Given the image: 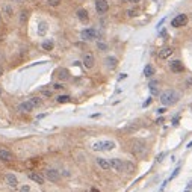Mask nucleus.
Segmentation results:
<instances>
[{
    "mask_svg": "<svg viewBox=\"0 0 192 192\" xmlns=\"http://www.w3.org/2000/svg\"><path fill=\"white\" fill-rule=\"evenodd\" d=\"M178 102V94L173 89H166L160 94V103L163 106H173Z\"/></svg>",
    "mask_w": 192,
    "mask_h": 192,
    "instance_id": "obj_1",
    "label": "nucleus"
},
{
    "mask_svg": "<svg viewBox=\"0 0 192 192\" xmlns=\"http://www.w3.org/2000/svg\"><path fill=\"white\" fill-rule=\"evenodd\" d=\"M132 153L136 157H144L147 153V145L142 141H133L132 142Z\"/></svg>",
    "mask_w": 192,
    "mask_h": 192,
    "instance_id": "obj_2",
    "label": "nucleus"
},
{
    "mask_svg": "<svg viewBox=\"0 0 192 192\" xmlns=\"http://www.w3.org/2000/svg\"><path fill=\"white\" fill-rule=\"evenodd\" d=\"M115 148V142L114 141H98L92 145L94 151H110Z\"/></svg>",
    "mask_w": 192,
    "mask_h": 192,
    "instance_id": "obj_3",
    "label": "nucleus"
},
{
    "mask_svg": "<svg viewBox=\"0 0 192 192\" xmlns=\"http://www.w3.org/2000/svg\"><path fill=\"white\" fill-rule=\"evenodd\" d=\"M80 38L83 41H94L97 38V30L94 27H88V29H83L82 34H80Z\"/></svg>",
    "mask_w": 192,
    "mask_h": 192,
    "instance_id": "obj_4",
    "label": "nucleus"
},
{
    "mask_svg": "<svg viewBox=\"0 0 192 192\" xmlns=\"http://www.w3.org/2000/svg\"><path fill=\"white\" fill-rule=\"evenodd\" d=\"M188 24V15L186 14H178L177 17L173 18V21H171V26L173 27H183V26H186Z\"/></svg>",
    "mask_w": 192,
    "mask_h": 192,
    "instance_id": "obj_5",
    "label": "nucleus"
},
{
    "mask_svg": "<svg viewBox=\"0 0 192 192\" xmlns=\"http://www.w3.org/2000/svg\"><path fill=\"white\" fill-rule=\"evenodd\" d=\"M95 11H97L100 15L106 14V12L109 11V3H107L106 0H95Z\"/></svg>",
    "mask_w": 192,
    "mask_h": 192,
    "instance_id": "obj_6",
    "label": "nucleus"
},
{
    "mask_svg": "<svg viewBox=\"0 0 192 192\" xmlns=\"http://www.w3.org/2000/svg\"><path fill=\"white\" fill-rule=\"evenodd\" d=\"M82 62H83V65H85V68H92L94 65H95V58H94V54L92 53H85L83 54V58H82Z\"/></svg>",
    "mask_w": 192,
    "mask_h": 192,
    "instance_id": "obj_7",
    "label": "nucleus"
},
{
    "mask_svg": "<svg viewBox=\"0 0 192 192\" xmlns=\"http://www.w3.org/2000/svg\"><path fill=\"white\" fill-rule=\"evenodd\" d=\"M174 53V49L173 47H170V46H165V47H162L159 53H157V56H159V59H162V61H165V59H168L171 54Z\"/></svg>",
    "mask_w": 192,
    "mask_h": 192,
    "instance_id": "obj_8",
    "label": "nucleus"
},
{
    "mask_svg": "<svg viewBox=\"0 0 192 192\" xmlns=\"http://www.w3.org/2000/svg\"><path fill=\"white\" fill-rule=\"evenodd\" d=\"M46 177H47L50 182H53V183H56V182L61 180V174H59V171H58V170H53V168L46 170Z\"/></svg>",
    "mask_w": 192,
    "mask_h": 192,
    "instance_id": "obj_9",
    "label": "nucleus"
},
{
    "mask_svg": "<svg viewBox=\"0 0 192 192\" xmlns=\"http://www.w3.org/2000/svg\"><path fill=\"white\" fill-rule=\"evenodd\" d=\"M109 162H110V168H112L114 171H118V173L124 171V162H122L121 159L114 157V159H110Z\"/></svg>",
    "mask_w": 192,
    "mask_h": 192,
    "instance_id": "obj_10",
    "label": "nucleus"
},
{
    "mask_svg": "<svg viewBox=\"0 0 192 192\" xmlns=\"http://www.w3.org/2000/svg\"><path fill=\"white\" fill-rule=\"evenodd\" d=\"M170 70L173 71V73H183L185 71V65L182 64V61H173V62H170Z\"/></svg>",
    "mask_w": 192,
    "mask_h": 192,
    "instance_id": "obj_11",
    "label": "nucleus"
},
{
    "mask_svg": "<svg viewBox=\"0 0 192 192\" xmlns=\"http://www.w3.org/2000/svg\"><path fill=\"white\" fill-rule=\"evenodd\" d=\"M12 159H14V156H12V153H11L8 148L0 147V160H2V162H11Z\"/></svg>",
    "mask_w": 192,
    "mask_h": 192,
    "instance_id": "obj_12",
    "label": "nucleus"
},
{
    "mask_svg": "<svg viewBox=\"0 0 192 192\" xmlns=\"http://www.w3.org/2000/svg\"><path fill=\"white\" fill-rule=\"evenodd\" d=\"M18 112H23V114H29V112H32L34 110V106L30 102H23V103H20L18 105Z\"/></svg>",
    "mask_w": 192,
    "mask_h": 192,
    "instance_id": "obj_13",
    "label": "nucleus"
},
{
    "mask_svg": "<svg viewBox=\"0 0 192 192\" xmlns=\"http://www.w3.org/2000/svg\"><path fill=\"white\" fill-rule=\"evenodd\" d=\"M27 177L32 180V182H35L38 185H42L44 183V175H41L39 173H36V171H32V173H29Z\"/></svg>",
    "mask_w": 192,
    "mask_h": 192,
    "instance_id": "obj_14",
    "label": "nucleus"
},
{
    "mask_svg": "<svg viewBox=\"0 0 192 192\" xmlns=\"http://www.w3.org/2000/svg\"><path fill=\"white\" fill-rule=\"evenodd\" d=\"M105 64H106V67L109 68V70H114L117 65H118V59L115 58V56H107L105 59Z\"/></svg>",
    "mask_w": 192,
    "mask_h": 192,
    "instance_id": "obj_15",
    "label": "nucleus"
},
{
    "mask_svg": "<svg viewBox=\"0 0 192 192\" xmlns=\"http://www.w3.org/2000/svg\"><path fill=\"white\" fill-rule=\"evenodd\" d=\"M95 160H97V165H98V166H100L103 171L110 170V162H109L107 159H103V157H97Z\"/></svg>",
    "mask_w": 192,
    "mask_h": 192,
    "instance_id": "obj_16",
    "label": "nucleus"
},
{
    "mask_svg": "<svg viewBox=\"0 0 192 192\" xmlns=\"http://www.w3.org/2000/svg\"><path fill=\"white\" fill-rule=\"evenodd\" d=\"M76 15H77V18L82 21V23H86L88 20H89V14H88L86 9H77V12H76Z\"/></svg>",
    "mask_w": 192,
    "mask_h": 192,
    "instance_id": "obj_17",
    "label": "nucleus"
},
{
    "mask_svg": "<svg viewBox=\"0 0 192 192\" xmlns=\"http://www.w3.org/2000/svg\"><path fill=\"white\" fill-rule=\"evenodd\" d=\"M5 180H6V183H8L11 188H17L18 186V178L14 174H6Z\"/></svg>",
    "mask_w": 192,
    "mask_h": 192,
    "instance_id": "obj_18",
    "label": "nucleus"
},
{
    "mask_svg": "<svg viewBox=\"0 0 192 192\" xmlns=\"http://www.w3.org/2000/svg\"><path fill=\"white\" fill-rule=\"evenodd\" d=\"M58 79L59 80H68L70 79V71L67 68H59L58 70Z\"/></svg>",
    "mask_w": 192,
    "mask_h": 192,
    "instance_id": "obj_19",
    "label": "nucleus"
},
{
    "mask_svg": "<svg viewBox=\"0 0 192 192\" xmlns=\"http://www.w3.org/2000/svg\"><path fill=\"white\" fill-rule=\"evenodd\" d=\"M2 12H3V15L6 18H11L12 14H14V11H12V8H11L9 5H3V6H2Z\"/></svg>",
    "mask_w": 192,
    "mask_h": 192,
    "instance_id": "obj_20",
    "label": "nucleus"
},
{
    "mask_svg": "<svg viewBox=\"0 0 192 192\" xmlns=\"http://www.w3.org/2000/svg\"><path fill=\"white\" fill-rule=\"evenodd\" d=\"M47 29H49V26H47V23L46 21H39V24H38V34L42 36L47 34Z\"/></svg>",
    "mask_w": 192,
    "mask_h": 192,
    "instance_id": "obj_21",
    "label": "nucleus"
},
{
    "mask_svg": "<svg viewBox=\"0 0 192 192\" xmlns=\"http://www.w3.org/2000/svg\"><path fill=\"white\" fill-rule=\"evenodd\" d=\"M53 46H54V44H53L52 39H46V41L41 44V47H42L46 52H50V50H53Z\"/></svg>",
    "mask_w": 192,
    "mask_h": 192,
    "instance_id": "obj_22",
    "label": "nucleus"
},
{
    "mask_svg": "<svg viewBox=\"0 0 192 192\" xmlns=\"http://www.w3.org/2000/svg\"><path fill=\"white\" fill-rule=\"evenodd\" d=\"M153 74H154L153 65H145V68H144V76H145V77H151Z\"/></svg>",
    "mask_w": 192,
    "mask_h": 192,
    "instance_id": "obj_23",
    "label": "nucleus"
},
{
    "mask_svg": "<svg viewBox=\"0 0 192 192\" xmlns=\"http://www.w3.org/2000/svg\"><path fill=\"white\" fill-rule=\"evenodd\" d=\"M34 107H39V106L42 105V98L41 97H30V100H29Z\"/></svg>",
    "mask_w": 192,
    "mask_h": 192,
    "instance_id": "obj_24",
    "label": "nucleus"
},
{
    "mask_svg": "<svg viewBox=\"0 0 192 192\" xmlns=\"http://www.w3.org/2000/svg\"><path fill=\"white\" fill-rule=\"evenodd\" d=\"M27 18H29V12H27V11H21V12H20V23H21V24H26Z\"/></svg>",
    "mask_w": 192,
    "mask_h": 192,
    "instance_id": "obj_25",
    "label": "nucleus"
},
{
    "mask_svg": "<svg viewBox=\"0 0 192 192\" xmlns=\"http://www.w3.org/2000/svg\"><path fill=\"white\" fill-rule=\"evenodd\" d=\"M124 171H127V173H133V171H135V165L130 163V162H124Z\"/></svg>",
    "mask_w": 192,
    "mask_h": 192,
    "instance_id": "obj_26",
    "label": "nucleus"
},
{
    "mask_svg": "<svg viewBox=\"0 0 192 192\" xmlns=\"http://www.w3.org/2000/svg\"><path fill=\"white\" fill-rule=\"evenodd\" d=\"M71 100L70 95H59L58 97V103H68Z\"/></svg>",
    "mask_w": 192,
    "mask_h": 192,
    "instance_id": "obj_27",
    "label": "nucleus"
},
{
    "mask_svg": "<svg viewBox=\"0 0 192 192\" xmlns=\"http://www.w3.org/2000/svg\"><path fill=\"white\" fill-rule=\"evenodd\" d=\"M46 2H47V5H50V6H59L62 0H46Z\"/></svg>",
    "mask_w": 192,
    "mask_h": 192,
    "instance_id": "obj_28",
    "label": "nucleus"
},
{
    "mask_svg": "<svg viewBox=\"0 0 192 192\" xmlns=\"http://www.w3.org/2000/svg\"><path fill=\"white\" fill-rule=\"evenodd\" d=\"M97 47H98V50H102V52H105L106 49H107V46H106L105 42H102V41L97 42Z\"/></svg>",
    "mask_w": 192,
    "mask_h": 192,
    "instance_id": "obj_29",
    "label": "nucleus"
},
{
    "mask_svg": "<svg viewBox=\"0 0 192 192\" xmlns=\"http://www.w3.org/2000/svg\"><path fill=\"white\" fill-rule=\"evenodd\" d=\"M127 15H129V17H135V15H138V11H135V9H129V11H127Z\"/></svg>",
    "mask_w": 192,
    "mask_h": 192,
    "instance_id": "obj_30",
    "label": "nucleus"
},
{
    "mask_svg": "<svg viewBox=\"0 0 192 192\" xmlns=\"http://www.w3.org/2000/svg\"><path fill=\"white\" fill-rule=\"evenodd\" d=\"M41 94H42L44 97H52V91H49V89H42Z\"/></svg>",
    "mask_w": 192,
    "mask_h": 192,
    "instance_id": "obj_31",
    "label": "nucleus"
},
{
    "mask_svg": "<svg viewBox=\"0 0 192 192\" xmlns=\"http://www.w3.org/2000/svg\"><path fill=\"white\" fill-rule=\"evenodd\" d=\"M20 192H30V188H29L27 185H23V186L20 188Z\"/></svg>",
    "mask_w": 192,
    "mask_h": 192,
    "instance_id": "obj_32",
    "label": "nucleus"
},
{
    "mask_svg": "<svg viewBox=\"0 0 192 192\" xmlns=\"http://www.w3.org/2000/svg\"><path fill=\"white\" fill-rule=\"evenodd\" d=\"M62 85H61V83H54V85H53V89H62Z\"/></svg>",
    "mask_w": 192,
    "mask_h": 192,
    "instance_id": "obj_33",
    "label": "nucleus"
},
{
    "mask_svg": "<svg viewBox=\"0 0 192 192\" xmlns=\"http://www.w3.org/2000/svg\"><path fill=\"white\" fill-rule=\"evenodd\" d=\"M186 86L192 88V79H188V80H186Z\"/></svg>",
    "mask_w": 192,
    "mask_h": 192,
    "instance_id": "obj_34",
    "label": "nucleus"
},
{
    "mask_svg": "<svg viewBox=\"0 0 192 192\" xmlns=\"http://www.w3.org/2000/svg\"><path fill=\"white\" fill-rule=\"evenodd\" d=\"M157 112H159V114H163V112H165V107H160V109H157Z\"/></svg>",
    "mask_w": 192,
    "mask_h": 192,
    "instance_id": "obj_35",
    "label": "nucleus"
},
{
    "mask_svg": "<svg viewBox=\"0 0 192 192\" xmlns=\"http://www.w3.org/2000/svg\"><path fill=\"white\" fill-rule=\"evenodd\" d=\"M11 2H15V3H24L26 0H11Z\"/></svg>",
    "mask_w": 192,
    "mask_h": 192,
    "instance_id": "obj_36",
    "label": "nucleus"
},
{
    "mask_svg": "<svg viewBox=\"0 0 192 192\" xmlns=\"http://www.w3.org/2000/svg\"><path fill=\"white\" fill-rule=\"evenodd\" d=\"M150 103H151V98H148V100H147V102L144 103V106H148V105H150Z\"/></svg>",
    "mask_w": 192,
    "mask_h": 192,
    "instance_id": "obj_37",
    "label": "nucleus"
},
{
    "mask_svg": "<svg viewBox=\"0 0 192 192\" xmlns=\"http://www.w3.org/2000/svg\"><path fill=\"white\" fill-rule=\"evenodd\" d=\"M126 2H130V3H138V2H141V0H126Z\"/></svg>",
    "mask_w": 192,
    "mask_h": 192,
    "instance_id": "obj_38",
    "label": "nucleus"
},
{
    "mask_svg": "<svg viewBox=\"0 0 192 192\" xmlns=\"http://www.w3.org/2000/svg\"><path fill=\"white\" fill-rule=\"evenodd\" d=\"M91 192H98L97 189H91Z\"/></svg>",
    "mask_w": 192,
    "mask_h": 192,
    "instance_id": "obj_39",
    "label": "nucleus"
},
{
    "mask_svg": "<svg viewBox=\"0 0 192 192\" xmlns=\"http://www.w3.org/2000/svg\"><path fill=\"white\" fill-rule=\"evenodd\" d=\"M0 74H2V70H0Z\"/></svg>",
    "mask_w": 192,
    "mask_h": 192,
    "instance_id": "obj_40",
    "label": "nucleus"
},
{
    "mask_svg": "<svg viewBox=\"0 0 192 192\" xmlns=\"http://www.w3.org/2000/svg\"><path fill=\"white\" fill-rule=\"evenodd\" d=\"M0 92H2V89H0Z\"/></svg>",
    "mask_w": 192,
    "mask_h": 192,
    "instance_id": "obj_41",
    "label": "nucleus"
}]
</instances>
